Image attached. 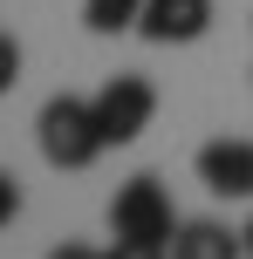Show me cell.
Here are the masks:
<instances>
[{"mask_svg": "<svg viewBox=\"0 0 253 259\" xmlns=\"http://www.w3.org/2000/svg\"><path fill=\"white\" fill-rule=\"evenodd\" d=\"M89 103H96V123H103V143H137L158 116V89L144 75H110Z\"/></svg>", "mask_w": 253, "mask_h": 259, "instance_id": "3", "label": "cell"}, {"mask_svg": "<svg viewBox=\"0 0 253 259\" xmlns=\"http://www.w3.org/2000/svg\"><path fill=\"white\" fill-rule=\"evenodd\" d=\"M110 232H117V239H144V246H171V232H178L171 191H164L151 170L130 178L117 198H110Z\"/></svg>", "mask_w": 253, "mask_h": 259, "instance_id": "2", "label": "cell"}, {"mask_svg": "<svg viewBox=\"0 0 253 259\" xmlns=\"http://www.w3.org/2000/svg\"><path fill=\"white\" fill-rule=\"evenodd\" d=\"M240 239H246V259H253V219H246V225H240Z\"/></svg>", "mask_w": 253, "mask_h": 259, "instance_id": "12", "label": "cell"}, {"mask_svg": "<svg viewBox=\"0 0 253 259\" xmlns=\"http://www.w3.org/2000/svg\"><path fill=\"white\" fill-rule=\"evenodd\" d=\"M34 137H41V157L55 170H89L110 150L103 123H96V103H82V96H48L41 116H34Z\"/></svg>", "mask_w": 253, "mask_h": 259, "instance_id": "1", "label": "cell"}, {"mask_svg": "<svg viewBox=\"0 0 253 259\" xmlns=\"http://www.w3.org/2000/svg\"><path fill=\"white\" fill-rule=\"evenodd\" d=\"M199 184L212 198H253V137H212L199 150Z\"/></svg>", "mask_w": 253, "mask_h": 259, "instance_id": "4", "label": "cell"}, {"mask_svg": "<svg viewBox=\"0 0 253 259\" xmlns=\"http://www.w3.org/2000/svg\"><path fill=\"white\" fill-rule=\"evenodd\" d=\"M171 259H246V239L233 225H219V219H178Z\"/></svg>", "mask_w": 253, "mask_h": 259, "instance_id": "6", "label": "cell"}, {"mask_svg": "<svg viewBox=\"0 0 253 259\" xmlns=\"http://www.w3.org/2000/svg\"><path fill=\"white\" fill-rule=\"evenodd\" d=\"M14 82H21V41H14V34H0V96H7Z\"/></svg>", "mask_w": 253, "mask_h": 259, "instance_id": "8", "label": "cell"}, {"mask_svg": "<svg viewBox=\"0 0 253 259\" xmlns=\"http://www.w3.org/2000/svg\"><path fill=\"white\" fill-rule=\"evenodd\" d=\"M82 21H89V34H123L144 21V0H82Z\"/></svg>", "mask_w": 253, "mask_h": 259, "instance_id": "7", "label": "cell"}, {"mask_svg": "<svg viewBox=\"0 0 253 259\" xmlns=\"http://www.w3.org/2000/svg\"><path fill=\"white\" fill-rule=\"evenodd\" d=\"M205 27H212V0H144L137 34L158 41V48H185V41H199Z\"/></svg>", "mask_w": 253, "mask_h": 259, "instance_id": "5", "label": "cell"}, {"mask_svg": "<svg viewBox=\"0 0 253 259\" xmlns=\"http://www.w3.org/2000/svg\"><path fill=\"white\" fill-rule=\"evenodd\" d=\"M110 259H171V246H144V239H117Z\"/></svg>", "mask_w": 253, "mask_h": 259, "instance_id": "9", "label": "cell"}, {"mask_svg": "<svg viewBox=\"0 0 253 259\" xmlns=\"http://www.w3.org/2000/svg\"><path fill=\"white\" fill-rule=\"evenodd\" d=\"M14 211H21V184H14V178H7V170H0V225H7V219H14Z\"/></svg>", "mask_w": 253, "mask_h": 259, "instance_id": "10", "label": "cell"}, {"mask_svg": "<svg viewBox=\"0 0 253 259\" xmlns=\"http://www.w3.org/2000/svg\"><path fill=\"white\" fill-rule=\"evenodd\" d=\"M48 259H110V252H96V246H55Z\"/></svg>", "mask_w": 253, "mask_h": 259, "instance_id": "11", "label": "cell"}]
</instances>
